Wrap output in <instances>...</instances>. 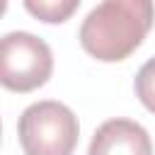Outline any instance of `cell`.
I'll use <instances>...</instances> for the list:
<instances>
[{
	"label": "cell",
	"instance_id": "5",
	"mask_svg": "<svg viewBox=\"0 0 155 155\" xmlns=\"http://www.w3.org/2000/svg\"><path fill=\"white\" fill-rule=\"evenodd\" d=\"M27 12L46 24H61L75 15L80 0H22Z\"/></svg>",
	"mask_w": 155,
	"mask_h": 155
},
{
	"label": "cell",
	"instance_id": "6",
	"mask_svg": "<svg viewBox=\"0 0 155 155\" xmlns=\"http://www.w3.org/2000/svg\"><path fill=\"white\" fill-rule=\"evenodd\" d=\"M133 87H136V97L140 99V104L155 114V58L140 65Z\"/></svg>",
	"mask_w": 155,
	"mask_h": 155
},
{
	"label": "cell",
	"instance_id": "3",
	"mask_svg": "<svg viewBox=\"0 0 155 155\" xmlns=\"http://www.w3.org/2000/svg\"><path fill=\"white\" fill-rule=\"evenodd\" d=\"M53 53L48 44L29 31L0 36V85L10 92H31L48 82Z\"/></svg>",
	"mask_w": 155,
	"mask_h": 155
},
{
	"label": "cell",
	"instance_id": "1",
	"mask_svg": "<svg viewBox=\"0 0 155 155\" xmlns=\"http://www.w3.org/2000/svg\"><path fill=\"white\" fill-rule=\"evenodd\" d=\"M155 24L153 0H102L80 27L82 48L102 61L116 63L128 58Z\"/></svg>",
	"mask_w": 155,
	"mask_h": 155
},
{
	"label": "cell",
	"instance_id": "4",
	"mask_svg": "<svg viewBox=\"0 0 155 155\" xmlns=\"http://www.w3.org/2000/svg\"><path fill=\"white\" fill-rule=\"evenodd\" d=\"M87 155H153V143L140 124L109 119L94 131Z\"/></svg>",
	"mask_w": 155,
	"mask_h": 155
},
{
	"label": "cell",
	"instance_id": "2",
	"mask_svg": "<svg viewBox=\"0 0 155 155\" xmlns=\"http://www.w3.org/2000/svg\"><path fill=\"white\" fill-rule=\"evenodd\" d=\"M24 155H73L80 124L70 107L56 99L29 104L17 124Z\"/></svg>",
	"mask_w": 155,
	"mask_h": 155
},
{
	"label": "cell",
	"instance_id": "7",
	"mask_svg": "<svg viewBox=\"0 0 155 155\" xmlns=\"http://www.w3.org/2000/svg\"><path fill=\"white\" fill-rule=\"evenodd\" d=\"M5 10H7V0H0V17L5 15Z\"/></svg>",
	"mask_w": 155,
	"mask_h": 155
}]
</instances>
